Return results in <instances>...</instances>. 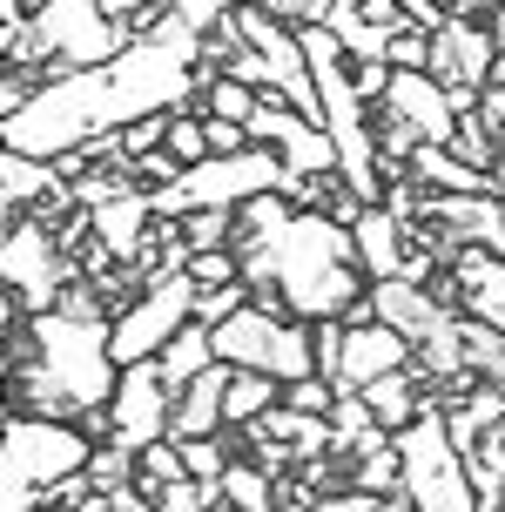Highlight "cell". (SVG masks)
I'll list each match as a JSON object with an SVG mask.
<instances>
[{
	"label": "cell",
	"instance_id": "obj_1",
	"mask_svg": "<svg viewBox=\"0 0 505 512\" xmlns=\"http://www.w3.org/2000/svg\"><path fill=\"white\" fill-rule=\"evenodd\" d=\"M122 128V108H115V75L108 68H68V75H48L41 95L0 122V149H21V155H54L88 149L95 135Z\"/></svg>",
	"mask_w": 505,
	"mask_h": 512
},
{
	"label": "cell",
	"instance_id": "obj_2",
	"mask_svg": "<svg viewBox=\"0 0 505 512\" xmlns=\"http://www.w3.org/2000/svg\"><path fill=\"white\" fill-rule=\"evenodd\" d=\"M88 459H95V438L75 418L14 411L7 438H0V512H41L61 479L88 472Z\"/></svg>",
	"mask_w": 505,
	"mask_h": 512
},
{
	"label": "cell",
	"instance_id": "obj_3",
	"mask_svg": "<svg viewBox=\"0 0 505 512\" xmlns=\"http://www.w3.org/2000/svg\"><path fill=\"white\" fill-rule=\"evenodd\" d=\"M34 364L48 371L81 411H101L122 384L115 344H108V317H68V310H41L34 317Z\"/></svg>",
	"mask_w": 505,
	"mask_h": 512
},
{
	"label": "cell",
	"instance_id": "obj_4",
	"mask_svg": "<svg viewBox=\"0 0 505 512\" xmlns=\"http://www.w3.org/2000/svg\"><path fill=\"white\" fill-rule=\"evenodd\" d=\"M209 331H216V358H223V364H243V371H277L283 384H290V378H310V371H317L310 324H303V317H290V310L243 304L236 317L209 324Z\"/></svg>",
	"mask_w": 505,
	"mask_h": 512
},
{
	"label": "cell",
	"instance_id": "obj_5",
	"mask_svg": "<svg viewBox=\"0 0 505 512\" xmlns=\"http://www.w3.org/2000/svg\"><path fill=\"white\" fill-rule=\"evenodd\" d=\"M404 452V492L418 512H479V492H472V465L452 445V425L445 411H425L411 432H398Z\"/></svg>",
	"mask_w": 505,
	"mask_h": 512
},
{
	"label": "cell",
	"instance_id": "obj_6",
	"mask_svg": "<svg viewBox=\"0 0 505 512\" xmlns=\"http://www.w3.org/2000/svg\"><path fill=\"white\" fill-rule=\"evenodd\" d=\"M81 277V263L61 243L41 216H7V243H0V283H7V304L41 317V310L61 304V290Z\"/></svg>",
	"mask_w": 505,
	"mask_h": 512
},
{
	"label": "cell",
	"instance_id": "obj_7",
	"mask_svg": "<svg viewBox=\"0 0 505 512\" xmlns=\"http://www.w3.org/2000/svg\"><path fill=\"white\" fill-rule=\"evenodd\" d=\"M34 34H41V48H48L54 75H68V68H108V61L135 41L128 21H115L101 0H48V7L34 14Z\"/></svg>",
	"mask_w": 505,
	"mask_h": 512
},
{
	"label": "cell",
	"instance_id": "obj_8",
	"mask_svg": "<svg viewBox=\"0 0 505 512\" xmlns=\"http://www.w3.org/2000/svg\"><path fill=\"white\" fill-rule=\"evenodd\" d=\"M182 324H196V277L189 270H169V277H155L135 304L108 324V344H115V364H149L162 358V344L182 331Z\"/></svg>",
	"mask_w": 505,
	"mask_h": 512
},
{
	"label": "cell",
	"instance_id": "obj_9",
	"mask_svg": "<svg viewBox=\"0 0 505 512\" xmlns=\"http://www.w3.org/2000/svg\"><path fill=\"white\" fill-rule=\"evenodd\" d=\"M250 142L277 149L297 176H330V169H337V142H330V128L317 122V115L290 108L283 95H263V108L250 115Z\"/></svg>",
	"mask_w": 505,
	"mask_h": 512
},
{
	"label": "cell",
	"instance_id": "obj_10",
	"mask_svg": "<svg viewBox=\"0 0 505 512\" xmlns=\"http://www.w3.org/2000/svg\"><path fill=\"white\" fill-rule=\"evenodd\" d=\"M108 418H115V438L128 452H142L155 438H169V418H176V391L162 378V364H122V384L108 398Z\"/></svg>",
	"mask_w": 505,
	"mask_h": 512
},
{
	"label": "cell",
	"instance_id": "obj_11",
	"mask_svg": "<svg viewBox=\"0 0 505 512\" xmlns=\"http://www.w3.org/2000/svg\"><path fill=\"white\" fill-rule=\"evenodd\" d=\"M492 68H499V41H492V14L472 21V14H452V21L431 34V68L445 88H492Z\"/></svg>",
	"mask_w": 505,
	"mask_h": 512
},
{
	"label": "cell",
	"instance_id": "obj_12",
	"mask_svg": "<svg viewBox=\"0 0 505 512\" xmlns=\"http://www.w3.org/2000/svg\"><path fill=\"white\" fill-rule=\"evenodd\" d=\"M411 358H418V344H411L398 324H384V317H371V324H351V337H344V371H337V391H364V384H378L384 371H404Z\"/></svg>",
	"mask_w": 505,
	"mask_h": 512
},
{
	"label": "cell",
	"instance_id": "obj_13",
	"mask_svg": "<svg viewBox=\"0 0 505 512\" xmlns=\"http://www.w3.org/2000/svg\"><path fill=\"white\" fill-rule=\"evenodd\" d=\"M384 108H391V115H404V122L418 128L425 142H452V135H458L452 88H445L438 75H425V68H398V75H391V95H384Z\"/></svg>",
	"mask_w": 505,
	"mask_h": 512
},
{
	"label": "cell",
	"instance_id": "obj_14",
	"mask_svg": "<svg viewBox=\"0 0 505 512\" xmlns=\"http://www.w3.org/2000/svg\"><path fill=\"white\" fill-rule=\"evenodd\" d=\"M431 216L452 230V243L465 250H492V256H505V196L499 189H479V196H431Z\"/></svg>",
	"mask_w": 505,
	"mask_h": 512
},
{
	"label": "cell",
	"instance_id": "obj_15",
	"mask_svg": "<svg viewBox=\"0 0 505 512\" xmlns=\"http://www.w3.org/2000/svg\"><path fill=\"white\" fill-rule=\"evenodd\" d=\"M371 317H384V324H398L411 344H425L445 317H458L431 283H411V277H391V283H371Z\"/></svg>",
	"mask_w": 505,
	"mask_h": 512
},
{
	"label": "cell",
	"instance_id": "obj_16",
	"mask_svg": "<svg viewBox=\"0 0 505 512\" xmlns=\"http://www.w3.org/2000/svg\"><path fill=\"white\" fill-rule=\"evenodd\" d=\"M351 236H357V263H364V277H371V283L404 277V263H411V236H404V223L384 203H364V209H357Z\"/></svg>",
	"mask_w": 505,
	"mask_h": 512
},
{
	"label": "cell",
	"instance_id": "obj_17",
	"mask_svg": "<svg viewBox=\"0 0 505 512\" xmlns=\"http://www.w3.org/2000/svg\"><path fill=\"white\" fill-rule=\"evenodd\" d=\"M88 216H95V243L128 263V256H142V243H149V230H155V196L149 189H122V196L95 203Z\"/></svg>",
	"mask_w": 505,
	"mask_h": 512
},
{
	"label": "cell",
	"instance_id": "obj_18",
	"mask_svg": "<svg viewBox=\"0 0 505 512\" xmlns=\"http://www.w3.org/2000/svg\"><path fill=\"white\" fill-rule=\"evenodd\" d=\"M229 371L236 364H209L196 384H182L176 391V418H169V438H209V432H223V391H229Z\"/></svg>",
	"mask_w": 505,
	"mask_h": 512
},
{
	"label": "cell",
	"instance_id": "obj_19",
	"mask_svg": "<svg viewBox=\"0 0 505 512\" xmlns=\"http://www.w3.org/2000/svg\"><path fill=\"white\" fill-rule=\"evenodd\" d=\"M404 169L425 182L431 196H479V189H492V169H472L452 142H425V149L411 155Z\"/></svg>",
	"mask_w": 505,
	"mask_h": 512
},
{
	"label": "cell",
	"instance_id": "obj_20",
	"mask_svg": "<svg viewBox=\"0 0 505 512\" xmlns=\"http://www.w3.org/2000/svg\"><path fill=\"white\" fill-rule=\"evenodd\" d=\"M283 405V378L277 371H229V391H223V432H250V425H263L270 411Z\"/></svg>",
	"mask_w": 505,
	"mask_h": 512
},
{
	"label": "cell",
	"instance_id": "obj_21",
	"mask_svg": "<svg viewBox=\"0 0 505 512\" xmlns=\"http://www.w3.org/2000/svg\"><path fill=\"white\" fill-rule=\"evenodd\" d=\"M162 378H169V391H182V384H196L209 364H216V331L209 324H182L169 344H162Z\"/></svg>",
	"mask_w": 505,
	"mask_h": 512
},
{
	"label": "cell",
	"instance_id": "obj_22",
	"mask_svg": "<svg viewBox=\"0 0 505 512\" xmlns=\"http://www.w3.org/2000/svg\"><path fill=\"white\" fill-rule=\"evenodd\" d=\"M223 499H229V506H243V512H270L283 499V479H277V472H263L256 459H236L223 472Z\"/></svg>",
	"mask_w": 505,
	"mask_h": 512
},
{
	"label": "cell",
	"instance_id": "obj_23",
	"mask_svg": "<svg viewBox=\"0 0 505 512\" xmlns=\"http://www.w3.org/2000/svg\"><path fill=\"white\" fill-rule=\"evenodd\" d=\"M256 108H263V88H250L236 75H216L202 88V115H216V122H250Z\"/></svg>",
	"mask_w": 505,
	"mask_h": 512
},
{
	"label": "cell",
	"instance_id": "obj_24",
	"mask_svg": "<svg viewBox=\"0 0 505 512\" xmlns=\"http://www.w3.org/2000/svg\"><path fill=\"white\" fill-rule=\"evenodd\" d=\"M162 149L176 155L182 169L209 162V115H202L196 102H189V108H176V122H169V142H162Z\"/></svg>",
	"mask_w": 505,
	"mask_h": 512
},
{
	"label": "cell",
	"instance_id": "obj_25",
	"mask_svg": "<svg viewBox=\"0 0 505 512\" xmlns=\"http://www.w3.org/2000/svg\"><path fill=\"white\" fill-rule=\"evenodd\" d=\"M182 243L189 250H236V209H189L182 216Z\"/></svg>",
	"mask_w": 505,
	"mask_h": 512
},
{
	"label": "cell",
	"instance_id": "obj_26",
	"mask_svg": "<svg viewBox=\"0 0 505 512\" xmlns=\"http://www.w3.org/2000/svg\"><path fill=\"white\" fill-rule=\"evenodd\" d=\"M465 358H472V371H479L485 384H505V331L465 317Z\"/></svg>",
	"mask_w": 505,
	"mask_h": 512
},
{
	"label": "cell",
	"instance_id": "obj_27",
	"mask_svg": "<svg viewBox=\"0 0 505 512\" xmlns=\"http://www.w3.org/2000/svg\"><path fill=\"white\" fill-rule=\"evenodd\" d=\"M243 304H256L250 277L243 283H196V324H223V317H236Z\"/></svg>",
	"mask_w": 505,
	"mask_h": 512
},
{
	"label": "cell",
	"instance_id": "obj_28",
	"mask_svg": "<svg viewBox=\"0 0 505 512\" xmlns=\"http://www.w3.org/2000/svg\"><path fill=\"white\" fill-rule=\"evenodd\" d=\"M135 459H142V486H176V479H189L182 438H155V445H142V452H135Z\"/></svg>",
	"mask_w": 505,
	"mask_h": 512
},
{
	"label": "cell",
	"instance_id": "obj_29",
	"mask_svg": "<svg viewBox=\"0 0 505 512\" xmlns=\"http://www.w3.org/2000/svg\"><path fill=\"white\" fill-rule=\"evenodd\" d=\"M283 405H290V411H310V418H330V411H337V378H324V371L290 378V384H283Z\"/></svg>",
	"mask_w": 505,
	"mask_h": 512
},
{
	"label": "cell",
	"instance_id": "obj_30",
	"mask_svg": "<svg viewBox=\"0 0 505 512\" xmlns=\"http://www.w3.org/2000/svg\"><path fill=\"white\" fill-rule=\"evenodd\" d=\"M452 149L472 162V169H492L499 162V135L479 122V115H458V135H452Z\"/></svg>",
	"mask_w": 505,
	"mask_h": 512
},
{
	"label": "cell",
	"instance_id": "obj_31",
	"mask_svg": "<svg viewBox=\"0 0 505 512\" xmlns=\"http://www.w3.org/2000/svg\"><path fill=\"white\" fill-rule=\"evenodd\" d=\"M169 122H176V108H162V115H135V122L122 128L128 162H135V155H155V149H162V142H169Z\"/></svg>",
	"mask_w": 505,
	"mask_h": 512
},
{
	"label": "cell",
	"instance_id": "obj_32",
	"mask_svg": "<svg viewBox=\"0 0 505 512\" xmlns=\"http://www.w3.org/2000/svg\"><path fill=\"white\" fill-rule=\"evenodd\" d=\"M344 337H351V324H344V317L310 324V344H317V371H324V378H337V371H344Z\"/></svg>",
	"mask_w": 505,
	"mask_h": 512
},
{
	"label": "cell",
	"instance_id": "obj_33",
	"mask_svg": "<svg viewBox=\"0 0 505 512\" xmlns=\"http://www.w3.org/2000/svg\"><path fill=\"white\" fill-rule=\"evenodd\" d=\"M196 283H243V250H196L189 256Z\"/></svg>",
	"mask_w": 505,
	"mask_h": 512
},
{
	"label": "cell",
	"instance_id": "obj_34",
	"mask_svg": "<svg viewBox=\"0 0 505 512\" xmlns=\"http://www.w3.org/2000/svg\"><path fill=\"white\" fill-rule=\"evenodd\" d=\"M391 68H431V34L425 27H391Z\"/></svg>",
	"mask_w": 505,
	"mask_h": 512
},
{
	"label": "cell",
	"instance_id": "obj_35",
	"mask_svg": "<svg viewBox=\"0 0 505 512\" xmlns=\"http://www.w3.org/2000/svg\"><path fill=\"white\" fill-rule=\"evenodd\" d=\"M169 7H176L189 27H202V34H209V27H223L229 14H236V7H250V0H169Z\"/></svg>",
	"mask_w": 505,
	"mask_h": 512
},
{
	"label": "cell",
	"instance_id": "obj_36",
	"mask_svg": "<svg viewBox=\"0 0 505 512\" xmlns=\"http://www.w3.org/2000/svg\"><path fill=\"white\" fill-rule=\"evenodd\" d=\"M391 75H398L391 61H351V88H357V95H364L371 108H378L384 95H391Z\"/></svg>",
	"mask_w": 505,
	"mask_h": 512
},
{
	"label": "cell",
	"instance_id": "obj_37",
	"mask_svg": "<svg viewBox=\"0 0 505 512\" xmlns=\"http://www.w3.org/2000/svg\"><path fill=\"white\" fill-rule=\"evenodd\" d=\"M263 14H277L283 27H310V21H324V0H256Z\"/></svg>",
	"mask_w": 505,
	"mask_h": 512
},
{
	"label": "cell",
	"instance_id": "obj_38",
	"mask_svg": "<svg viewBox=\"0 0 505 512\" xmlns=\"http://www.w3.org/2000/svg\"><path fill=\"white\" fill-rule=\"evenodd\" d=\"M250 149V122H216L209 115V155H243Z\"/></svg>",
	"mask_w": 505,
	"mask_h": 512
},
{
	"label": "cell",
	"instance_id": "obj_39",
	"mask_svg": "<svg viewBox=\"0 0 505 512\" xmlns=\"http://www.w3.org/2000/svg\"><path fill=\"white\" fill-rule=\"evenodd\" d=\"M472 115H479V122L492 128V135H499V128H505V81H492V88H485V95H479V108H472Z\"/></svg>",
	"mask_w": 505,
	"mask_h": 512
},
{
	"label": "cell",
	"instance_id": "obj_40",
	"mask_svg": "<svg viewBox=\"0 0 505 512\" xmlns=\"http://www.w3.org/2000/svg\"><path fill=\"white\" fill-rule=\"evenodd\" d=\"M41 7H48V0H0V27H34Z\"/></svg>",
	"mask_w": 505,
	"mask_h": 512
},
{
	"label": "cell",
	"instance_id": "obj_41",
	"mask_svg": "<svg viewBox=\"0 0 505 512\" xmlns=\"http://www.w3.org/2000/svg\"><path fill=\"white\" fill-rule=\"evenodd\" d=\"M357 7H364L378 27H404V7H398V0H357Z\"/></svg>",
	"mask_w": 505,
	"mask_h": 512
},
{
	"label": "cell",
	"instance_id": "obj_42",
	"mask_svg": "<svg viewBox=\"0 0 505 512\" xmlns=\"http://www.w3.org/2000/svg\"><path fill=\"white\" fill-rule=\"evenodd\" d=\"M378 512H418V506H411V492L398 486V492H384V499H378Z\"/></svg>",
	"mask_w": 505,
	"mask_h": 512
},
{
	"label": "cell",
	"instance_id": "obj_43",
	"mask_svg": "<svg viewBox=\"0 0 505 512\" xmlns=\"http://www.w3.org/2000/svg\"><path fill=\"white\" fill-rule=\"evenodd\" d=\"M452 14H472V21H485V14H492V0H452Z\"/></svg>",
	"mask_w": 505,
	"mask_h": 512
},
{
	"label": "cell",
	"instance_id": "obj_44",
	"mask_svg": "<svg viewBox=\"0 0 505 512\" xmlns=\"http://www.w3.org/2000/svg\"><path fill=\"white\" fill-rule=\"evenodd\" d=\"M492 41H499V54H505V7H492Z\"/></svg>",
	"mask_w": 505,
	"mask_h": 512
},
{
	"label": "cell",
	"instance_id": "obj_45",
	"mask_svg": "<svg viewBox=\"0 0 505 512\" xmlns=\"http://www.w3.org/2000/svg\"><path fill=\"white\" fill-rule=\"evenodd\" d=\"M492 189H499V196H505V155H499V162H492Z\"/></svg>",
	"mask_w": 505,
	"mask_h": 512
},
{
	"label": "cell",
	"instance_id": "obj_46",
	"mask_svg": "<svg viewBox=\"0 0 505 512\" xmlns=\"http://www.w3.org/2000/svg\"><path fill=\"white\" fill-rule=\"evenodd\" d=\"M499 155H505V128H499Z\"/></svg>",
	"mask_w": 505,
	"mask_h": 512
},
{
	"label": "cell",
	"instance_id": "obj_47",
	"mask_svg": "<svg viewBox=\"0 0 505 512\" xmlns=\"http://www.w3.org/2000/svg\"><path fill=\"white\" fill-rule=\"evenodd\" d=\"M223 512H243V506H223Z\"/></svg>",
	"mask_w": 505,
	"mask_h": 512
},
{
	"label": "cell",
	"instance_id": "obj_48",
	"mask_svg": "<svg viewBox=\"0 0 505 512\" xmlns=\"http://www.w3.org/2000/svg\"><path fill=\"white\" fill-rule=\"evenodd\" d=\"M492 7H505V0H492Z\"/></svg>",
	"mask_w": 505,
	"mask_h": 512
}]
</instances>
